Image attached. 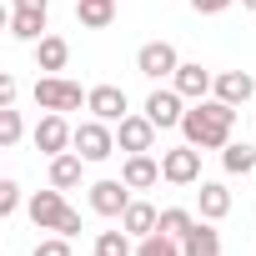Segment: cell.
<instances>
[{
	"label": "cell",
	"instance_id": "6da1fadb",
	"mask_svg": "<svg viewBox=\"0 0 256 256\" xmlns=\"http://www.w3.org/2000/svg\"><path fill=\"white\" fill-rule=\"evenodd\" d=\"M181 131H186V141H191L196 151H226V141H231V131H236V106L206 96V100H196V106L186 110Z\"/></svg>",
	"mask_w": 256,
	"mask_h": 256
},
{
	"label": "cell",
	"instance_id": "7a4b0ae2",
	"mask_svg": "<svg viewBox=\"0 0 256 256\" xmlns=\"http://www.w3.org/2000/svg\"><path fill=\"white\" fill-rule=\"evenodd\" d=\"M30 221L40 231H60V236H80V211L66 201V191H36L30 196Z\"/></svg>",
	"mask_w": 256,
	"mask_h": 256
},
{
	"label": "cell",
	"instance_id": "3957f363",
	"mask_svg": "<svg viewBox=\"0 0 256 256\" xmlns=\"http://www.w3.org/2000/svg\"><path fill=\"white\" fill-rule=\"evenodd\" d=\"M30 96H36L40 110H60V116H66V110H80V106L90 100V90H80V86L66 80V76H40Z\"/></svg>",
	"mask_w": 256,
	"mask_h": 256
},
{
	"label": "cell",
	"instance_id": "277c9868",
	"mask_svg": "<svg viewBox=\"0 0 256 256\" xmlns=\"http://www.w3.org/2000/svg\"><path fill=\"white\" fill-rule=\"evenodd\" d=\"M76 151H80L90 166H96V161H110V156H116V131H110V120H96V116L80 120V126H76Z\"/></svg>",
	"mask_w": 256,
	"mask_h": 256
},
{
	"label": "cell",
	"instance_id": "5b68a950",
	"mask_svg": "<svg viewBox=\"0 0 256 256\" xmlns=\"http://www.w3.org/2000/svg\"><path fill=\"white\" fill-rule=\"evenodd\" d=\"M76 146V126L60 116V110H46L40 120H36V151L40 156H60V151H70Z\"/></svg>",
	"mask_w": 256,
	"mask_h": 256
},
{
	"label": "cell",
	"instance_id": "8992f818",
	"mask_svg": "<svg viewBox=\"0 0 256 256\" xmlns=\"http://www.w3.org/2000/svg\"><path fill=\"white\" fill-rule=\"evenodd\" d=\"M161 176H166L171 186H196V181H201V151H196L191 141L161 151Z\"/></svg>",
	"mask_w": 256,
	"mask_h": 256
},
{
	"label": "cell",
	"instance_id": "52a82bcc",
	"mask_svg": "<svg viewBox=\"0 0 256 256\" xmlns=\"http://www.w3.org/2000/svg\"><path fill=\"white\" fill-rule=\"evenodd\" d=\"M176 66H181V56H176L171 40H146V46L136 50V70H141L146 80H166V76H176Z\"/></svg>",
	"mask_w": 256,
	"mask_h": 256
},
{
	"label": "cell",
	"instance_id": "ba28073f",
	"mask_svg": "<svg viewBox=\"0 0 256 256\" xmlns=\"http://www.w3.org/2000/svg\"><path fill=\"white\" fill-rule=\"evenodd\" d=\"M156 131H161V126L141 110V116H126L120 126H116V146L126 151V156H136V151H151L156 146Z\"/></svg>",
	"mask_w": 256,
	"mask_h": 256
},
{
	"label": "cell",
	"instance_id": "9c48e42d",
	"mask_svg": "<svg viewBox=\"0 0 256 256\" xmlns=\"http://www.w3.org/2000/svg\"><path fill=\"white\" fill-rule=\"evenodd\" d=\"M146 116L161 126V131H171V126H181V120H186V96H181L176 86H166V90L156 86V90L146 96Z\"/></svg>",
	"mask_w": 256,
	"mask_h": 256
},
{
	"label": "cell",
	"instance_id": "30bf717a",
	"mask_svg": "<svg viewBox=\"0 0 256 256\" xmlns=\"http://www.w3.org/2000/svg\"><path fill=\"white\" fill-rule=\"evenodd\" d=\"M126 206H131V186H126V181H96L90 186V211L96 216H110V221H120L126 216Z\"/></svg>",
	"mask_w": 256,
	"mask_h": 256
},
{
	"label": "cell",
	"instance_id": "8fae6325",
	"mask_svg": "<svg viewBox=\"0 0 256 256\" xmlns=\"http://www.w3.org/2000/svg\"><path fill=\"white\" fill-rule=\"evenodd\" d=\"M86 110H90L96 120H110V126H120L126 116H131V100H126V90H120V86H90V100H86Z\"/></svg>",
	"mask_w": 256,
	"mask_h": 256
},
{
	"label": "cell",
	"instance_id": "7c38bea8",
	"mask_svg": "<svg viewBox=\"0 0 256 256\" xmlns=\"http://www.w3.org/2000/svg\"><path fill=\"white\" fill-rule=\"evenodd\" d=\"M171 86H176L186 100H206V96L216 90V76H211L206 66H196V60H181L176 76H171Z\"/></svg>",
	"mask_w": 256,
	"mask_h": 256
},
{
	"label": "cell",
	"instance_id": "4fadbf2b",
	"mask_svg": "<svg viewBox=\"0 0 256 256\" xmlns=\"http://www.w3.org/2000/svg\"><path fill=\"white\" fill-rule=\"evenodd\" d=\"M120 181L131 186V191H151V186H156V181H166V176H161V161H156L151 151H136V156H126Z\"/></svg>",
	"mask_w": 256,
	"mask_h": 256
},
{
	"label": "cell",
	"instance_id": "5bb4252c",
	"mask_svg": "<svg viewBox=\"0 0 256 256\" xmlns=\"http://www.w3.org/2000/svg\"><path fill=\"white\" fill-rule=\"evenodd\" d=\"M211 96H216V100H226V106H246V100L256 96V76H251V70H221Z\"/></svg>",
	"mask_w": 256,
	"mask_h": 256
},
{
	"label": "cell",
	"instance_id": "9a60e30c",
	"mask_svg": "<svg viewBox=\"0 0 256 256\" xmlns=\"http://www.w3.org/2000/svg\"><path fill=\"white\" fill-rule=\"evenodd\" d=\"M86 166H90V161H86L80 151H60V156H50V186H56V191H76Z\"/></svg>",
	"mask_w": 256,
	"mask_h": 256
},
{
	"label": "cell",
	"instance_id": "2e32d148",
	"mask_svg": "<svg viewBox=\"0 0 256 256\" xmlns=\"http://www.w3.org/2000/svg\"><path fill=\"white\" fill-rule=\"evenodd\" d=\"M66 60H70V40H66V36H40V40H36V66H40L46 76H60Z\"/></svg>",
	"mask_w": 256,
	"mask_h": 256
},
{
	"label": "cell",
	"instance_id": "e0dca14e",
	"mask_svg": "<svg viewBox=\"0 0 256 256\" xmlns=\"http://www.w3.org/2000/svg\"><path fill=\"white\" fill-rule=\"evenodd\" d=\"M196 206H201V221H226V216H231V191H226L221 181H201Z\"/></svg>",
	"mask_w": 256,
	"mask_h": 256
},
{
	"label": "cell",
	"instance_id": "ac0fdd59",
	"mask_svg": "<svg viewBox=\"0 0 256 256\" xmlns=\"http://www.w3.org/2000/svg\"><path fill=\"white\" fill-rule=\"evenodd\" d=\"M120 226L131 231L136 241H141V236H151V231H161V211H156L151 201H131V206H126V216H120Z\"/></svg>",
	"mask_w": 256,
	"mask_h": 256
},
{
	"label": "cell",
	"instance_id": "d6986e66",
	"mask_svg": "<svg viewBox=\"0 0 256 256\" xmlns=\"http://www.w3.org/2000/svg\"><path fill=\"white\" fill-rule=\"evenodd\" d=\"M181 251H186V256H221V231H216V221H196V231L181 241Z\"/></svg>",
	"mask_w": 256,
	"mask_h": 256
},
{
	"label": "cell",
	"instance_id": "ffe728a7",
	"mask_svg": "<svg viewBox=\"0 0 256 256\" xmlns=\"http://www.w3.org/2000/svg\"><path fill=\"white\" fill-rule=\"evenodd\" d=\"M116 6H120V0H76V20L86 30H106L116 20Z\"/></svg>",
	"mask_w": 256,
	"mask_h": 256
},
{
	"label": "cell",
	"instance_id": "44dd1931",
	"mask_svg": "<svg viewBox=\"0 0 256 256\" xmlns=\"http://www.w3.org/2000/svg\"><path fill=\"white\" fill-rule=\"evenodd\" d=\"M46 16L50 10H10V36L16 40H40L46 36Z\"/></svg>",
	"mask_w": 256,
	"mask_h": 256
},
{
	"label": "cell",
	"instance_id": "7402d4cb",
	"mask_svg": "<svg viewBox=\"0 0 256 256\" xmlns=\"http://www.w3.org/2000/svg\"><path fill=\"white\" fill-rule=\"evenodd\" d=\"M221 166H226L231 176H246V171H256V146H246V141H226V151H221Z\"/></svg>",
	"mask_w": 256,
	"mask_h": 256
},
{
	"label": "cell",
	"instance_id": "603a6c76",
	"mask_svg": "<svg viewBox=\"0 0 256 256\" xmlns=\"http://www.w3.org/2000/svg\"><path fill=\"white\" fill-rule=\"evenodd\" d=\"M161 231L176 236V241H186V236L196 231V216H191L186 206H166V211H161Z\"/></svg>",
	"mask_w": 256,
	"mask_h": 256
},
{
	"label": "cell",
	"instance_id": "cb8c5ba5",
	"mask_svg": "<svg viewBox=\"0 0 256 256\" xmlns=\"http://www.w3.org/2000/svg\"><path fill=\"white\" fill-rule=\"evenodd\" d=\"M96 256H136V246H131V231H100L96 236Z\"/></svg>",
	"mask_w": 256,
	"mask_h": 256
},
{
	"label": "cell",
	"instance_id": "d4e9b609",
	"mask_svg": "<svg viewBox=\"0 0 256 256\" xmlns=\"http://www.w3.org/2000/svg\"><path fill=\"white\" fill-rule=\"evenodd\" d=\"M136 256H186V251H181V241H176V236H166V231H151V236H141Z\"/></svg>",
	"mask_w": 256,
	"mask_h": 256
},
{
	"label": "cell",
	"instance_id": "484cf974",
	"mask_svg": "<svg viewBox=\"0 0 256 256\" xmlns=\"http://www.w3.org/2000/svg\"><path fill=\"white\" fill-rule=\"evenodd\" d=\"M20 136H26V126H20V110H16V106H0V146L10 151Z\"/></svg>",
	"mask_w": 256,
	"mask_h": 256
},
{
	"label": "cell",
	"instance_id": "4316f807",
	"mask_svg": "<svg viewBox=\"0 0 256 256\" xmlns=\"http://www.w3.org/2000/svg\"><path fill=\"white\" fill-rule=\"evenodd\" d=\"M20 211V181H0V216H16Z\"/></svg>",
	"mask_w": 256,
	"mask_h": 256
},
{
	"label": "cell",
	"instance_id": "83f0119b",
	"mask_svg": "<svg viewBox=\"0 0 256 256\" xmlns=\"http://www.w3.org/2000/svg\"><path fill=\"white\" fill-rule=\"evenodd\" d=\"M30 256H70V236H60V231H56V236H46Z\"/></svg>",
	"mask_w": 256,
	"mask_h": 256
},
{
	"label": "cell",
	"instance_id": "f1b7e54d",
	"mask_svg": "<svg viewBox=\"0 0 256 256\" xmlns=\"http://www.w3.org/2000/svg\"><path fill=\"white\" fill-rule=\"evenodd\" d=\"M236 0H191V10L196 16H221V10H231Z\"/></svg>",
	"mask_w": 256,
	"mask_h": 256
},
{
	"label": "cell",
	"instance_id": "f546056e",
	"mask_svg": "<svg viewBox=\"0 0 256 256\" xmlns=\"http://www.w3.org/2000/svg\"><path fill=\"white\" fill-rule=\"evenodd\" d=\"M16 96H20L16 76H0V106H16Z\"/></svg>",
	"mask_w": 256,
	"mask_h": 256
},
{
	"label": "cell",
	"instance_id": "4dcf8cb0",
	"mask_svg": "<svg viewBox=\"0 0 256 256\" xmlns=\"http://www.w3.org/2000/svg\"><path fill=\"white\" fill-rule=\"evenodd\" d=\"M10 10H50V0H10Z\"/></svg>",
	"mask_w": 256,
	"mask_h": 256
},
{
	"label": "cell",
	"instance_id": "1f68e13d",
	"mask_svg": "<svg viewBox=\"0 0 256 256\" xmlns=\"http://www.w3.org/2000/svg\"><path fill=\"white\" fill-rule=\"evenodd\" d=\"M241 6H246V10H256V0H241Z\"/></svg>",
	"mask_w": 256,
	"mask_h": 256
}]
</instances>
